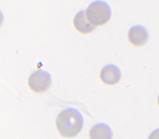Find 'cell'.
<instances>
[{
	"label": "cell",
	"mask_w": 159,
	"mask_h": 139,
	"mask_svg": "<svg viewBox=\"0 0 159 139\" xmlns=\"http://www.w3.org/2000/svg\"><path fill=\"white\" fill-rule=\"evenodd\" d=\"M83 124L84 119L81 114L73 107H67L61 111L56 121L59 133L66 138L76 136L81 130Z\"/></svg>",
	"instance_id": "1"
},
{
	"label": "cell",
	"mask_w": 159,
	"mask_h": 139,
	"mask_svg": "<svg viewBox=\"0 0 159 139\" xmlns=\"http://www.w3.org/2000/svg\"><path fill=\"white\" fill-rule=\"evenodd\" d=\"M113 132L110 127L104 123H99L94 125L89 132L91 139H111Z\"/></svg>",
	"instance_id": "7"
},
{
	"label": "cell",
	"mask_w": 159,
	"mask_h": 139,
	"mask_svg": "<svg viewBox=\"0 0 159 139\" xmlns=\"http://www.w3.org/2000/svg\"><path fill=\"white\" fill-rule=\"evenodd\" d=\"M157 104H158V106L159 107V95H158V98H157Z\"/></svg>",
	"instance_id": "9"
},
{
	"label": "cell",
	"mask_w": 159,
	"mask_h": 139,
	"mask_svg": "<svg viewBox=\"0 0 159 139\" xmlns=\"http://www.w3.org/2000/svg\"><path fill=\"white\" fill-rule=\"evenodd\" d=\"M51 77L48 72L42 70L33 72L29 77L28 85L33 91L41 93L47 90L50 86Z\"/></svg>",
	"instance_id": "3"
},
{
	"label": "cell",
	"mask_w": 159,
	"mask_h": 139,
	"mask_svg": "<svg viewBox=\"0 0 159 139\" xmlns=\"http://www.w3.org/2000/svg\"><path fill=\"white\" fill-rule=\"evenodd\" d=\"M128 37L129 42L135 46L145 45L149 38V34L146 28L141 25L132 27L129 30Z\"/></svg>",
	"instance_id": "4"
},
{
	"label": "cell",
	"mask_w": 159,
	"mask_h": 139,
	"mask_svg": "<svg viewBox=\"0 0 159 139\" xmlns=\"http://www.w3.org/2000/svg\"><path fill=\"white\" fill-rule=\"evenodd\" d=\"M149 138H159V128L155 130L150 135Z\"/></svg>",
	"instance_id": "8"
},
{
	"label": "cell",
	"mask_w": 159,
	"mask_h": 139,
	"mask_svg": "<svg viewBox=\"0 0 159 139\" xmlns=\"http://www.w3.org/2000/svg\"><path fill=\"white\" fill-rule=\"evenodd\" d=\"M121 72L116 65L107 64L102 69L100 77L101 81L104 84L113 85L117 83L121 78Z\"/></svg>",
	"instance_id": "5"
},
{
	"label": "cell",
	"mask_w": 159,
	"mask_h": 139,
	"mask_svg": "<svg viewBox=\"0 0 159 139\" xmlns=\"http://www.w3.org/2000/svg\"><path fill=\"white\" fill-rule=\"evenodd\" d=\"M73 25L78 32L83 34H87L92 32L95 28L88 20L85 11L82 10L75 15L73 20Z\"/></svg>",
	"instance_id": "6"
},
{
	"label": "cell",
	"mask_w": 159,
	"mask_h": 139,
	"mask_svg": "<svg viewBox=\"0 0 159 139\" xmlns=\"http://www.w3.org/2000/svg\"><path fill=\"white\" fill-rule=\"evenodd\" d=\"M89 21L95 26H100L107 23L110 19L111 10L106 2L97 0L91 3L85 11Z\"/></svg>",
	"instance_id": "2"
}]
</instances>
